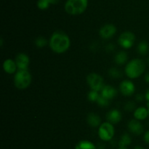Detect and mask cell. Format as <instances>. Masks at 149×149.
Listing matches in <instances>:
<instances>
[{
  "instance_id": "14",
  "label": "cell",
  "mask_w": 149,
  "mask_h": 149,
  "mask_svg": "<svg viewBox=\"0 0 149 149\" xmlns=\"http://www.w3.org/2000/svg\"><path fill=\"white\" fill-rule=\"evenodd\" d=\"M17 68V67L15 61H13L10 58L6 59L3 63V69H4V72L7 74H14L16 72Z\"/></svg>"
},
{
  "instance_id": "21",
  "label": "cell",
  "mask_w": 149,
  "mask_h": 149,
  "mask_svg": "<svg viewBox=\"0 0 149 149\" xmlns=\"http://www.w3.org/2000/svg\"><path fill=\"white\" fill-rule=\"evenodd\" d=\"M35 44L38 48H43L47 44V40L44 37H39L35 40Z\"/></svg>"
},
{
  "instance_id": "11",
  "label": "cell",
  "mask_w": 149,
  "mask_h": 149,
  "mask_svg": "<svg viewBox=\"0 0 149 149\" xmlns=\"http://www.w3.org/2000/svg\"><path fill=\"white\" fill-rule=\"evenodd\" d=\"M130 131L136 135H140L143 132V126L137 119H132L128 124Z\"/></svg>"
},
{
  "instance_id": "12",
  "label": "cell",
  "mask_w": 149,
  "mask_h": 149,
  "mask_svg": "<svg viewBox=\"0 0 149 149\" xmlns=\"http://www.w3.org/2000/svg\"><path fill=\"white\" fill-rule=\"evenodd\" d=\"M122 114L118 110L113 109L109 111L106 115V119L108 122L111 123L112 124H118L119 121L122 120Z\"/></svg>"
},
{
  "instance_id": "31",
  "label": "cell",
  "mask_w": 149,
  "mask_h": 149,
  "mask_svg": "<svg viewBox=\"0 0 149 149\" xmlns=\"http://www.w3.org/2000/svg\"><path fill=\"white\" fill-rule=\"evenodd\" d=\"M49 2V4H57L58 2H59L60 0H47Z\"/></svg>"
},
{
  "instance_id": "10",
  "label": "cell",
  "mask_w": 149,
  "mask_h": 149,
  "mask_svg": "<svg viewBox=\"0 0 149 149\" xmlns=\"http://www.w3.org/2000/svg\"><path fill=\"white\" fill-rule=\"evenodd\" d=\"M15 62L18 70H28L30 64V59L26 54L21 53L17 55Z\"/></svg>"
},
{
  "instance_id": "18",
  "label": "cell",
  "mask_w": 149,
  "mask_h": 149,
  "mask_svg": "<svg viewBox=\"0 0 149 149\" xmlns=\"http://www.w3.org/2000/svg\"><path fill=\"white\" fill-rule=\"evenodd\" d=\"M128 55L125 51H119L116 54L114 57V61L119 65H123L127 61Z\"/></svg>"
},
{
  "instance_id": "3",
  "label": "cell",
  "mask_w": 149,
  "mask_h": 149,
  "mask_svg": "<svg viewBox=\"0 0 149 149\" xmlns=\"http://www.w3.org/2000/svg\"><path fill=\"white\" fill-rule=\"evenodd\" d=\"M88 4V0H67L65 10L72 15H77L84 13Z\"/></svg>"
},
{
  "instance_id": "6",
  "label": "cell",
  "mask_w": 149,
  "mask_h": 149,
  "mask_svg": "<svg viewBox=\"0 0 149 149\" xmlns=\"http://www.w3.org/2000/svg\"><path fill=\"white\" fill-rule=\"evenodd\" d=\"M87 82L90 89L93 91H99L104 87L103 78L97 73H90L87 77Z\"/></svg>"
},
{
  "instance_id": "2",
  "label": "cell",
  "mask_w": 149,
  "mask_h": 149,
  "mask_svg": "<svg viewBox=\"0 0 149 149\" xmlns=\"http://www.w3.org/2000/svg\"><path fill=\"white\" fill-rule=\"evenodd\" d=\"M146 69V64L142 59L135 58L130 61L125 67V73L131 79L138 78L143 74Z\"/></svg>"
},
{
  "instance_id": "26",
  "label": "cell",
  "mask_w": 149,
  "mask_h": 149,
  "mask_svg": "<svg viewBox=\"0 0 149 149\" xmlns=\"http://www.w3.org/2000/svg\"><path fill=\"white\" fill-rule=\"evenodd\" d=\"M135 105L133 102H128L125 104V109L127 111H132L135 109Z\"/></svg>"
},
{
  "instance_id": "30",
  "label": "cell",
  "mask_w": 149,
  "mask_h": 149,
  "mask_svg": "<svg viewBox=\"0 0 149 149\" xmlns=\"http://www.w3.org/2000/svg\"><path fill=\"white\" fill-rule=\"evenodd\" d=\"M145 98L148 102H149V88L147 89L146 93V95H145Z\"/></svg>"
},
{
  "instance_id": "27",
  "label": "cell",
  "mask_w": 149,
  "mask_h": 149,
  "mask_svg": "<svg viewBox=\"0 0 149 149\" xmlns=\"http://www.w3.org/2000/svg\"><path fill=\"white\" fill-rule=\"evenodd\" d=\"M144 141L147 143V144H149V130L146 131V133L144 134L143 136Z\"/></svg>"
},
{
  "instance_id": "15",
  "label": "cell",
  "mask_w": 149,
  "mask_h": 149,
  "mask_svg": "<svg viewBox=\"0 0 149 149\" xmlns=\"http://www.w3.org/2000/svg\"><path fill=\"white\" fill-rule=\"evenodd\" d=\"M87 123L91 126L92 127H97L100 126V122H101V119H100V116L97 114L94 113V112H91L87 115Z\"/></svg>"
},
{
  "instance_id": "28",
  "label": "cell",
  "mask_w": 149,
  "mask_h": 149,
  "mask_svg": "<svg viewBox=\"0 0 149 149\" xmlns=\"http://www.w3.org/2000/svg\"><path fill=\"white\" fill-rule=\"evenodd\" d=\"M114 48L115 47L113 44H109V45L106 46V51H107L108 52H110V51L111 52H112V51L114 50Z\"/></svg>"
},
{
  "instance_id": "16",
  "label": "cell",
  "mask_w": 149,
  "mask_h": 149,
  "mask_svg": "<svg viewBox=\"0 0 149 149\" xmlns=\"http://www.w3.org/2000/svg\"><path fill=\"white\" fill-rule=\"evenodd\" d=\"M134 116L138 121L145 120L148 116V109L144 107H140V108H137L134 112Z\"/></svg>"
},
{
  "instance_id": "20",
  "label": "cell",
  "mask_w": 149,
  "mask_h": 149,
  "mask_svg": "<svg viewBox=\"0 0 149 149\" xmlns=\"http://www.w3.org/2000/svg\"><path fill=\"white\" fill-rule=\"evenodd\" d=\"M137 50H138V53H140L141 55H146L148 53L149 51V44L146 41H141L138 44Z\"/></svg>"
},
{
  "instance_id": "25",
  "label": "cell",
  "mask_w": 149,
  "mask_h": 149,
  "mask_svg": "<svg viewBox=\"0 0 149 149\" xmlns=\"http://www.w3.org/2000/svg\"><path fill=\"white\" fill-rule=\"evenodd\" d=\"M96 102H97L99 106L101 107H107L109 105V100L106 99V98L102 96L101 95H100L98 99H97V101Z\"/></svg>"
},
{
  "instance_id": "33",
  "label": "cell",
  "mask_w": 149,
  "mask_h": 149,
  "mask_svg": "<svg viewBox=\"0 0 149 149\" xmlns=\"http://www.w3.org/2000/svg\"><path fill=\"white\" fill-rule=\"evenodd\" d=\"M97 148H99V149H105V148H106V146H105L103 144H99L98 145V147H97Z\"/></svg>"
},
{
  "instance_id": "35",
  "label": "cell",
  "mask_w": 149,
  "mask_h": 149,
  "mask_svg": "<svg viewBox=\"0 0 149 149\" xmlns=\"http://www.w3.org/2000/svg\"><path fill=\"white\" fill-rule=\"evenodd\" d=\"M147 109H148V116H149V102H148V103H147Z\"/></svg>"
},
{
  "instance_id": "24",
  "label": "cell",
  "mask_w": 149,
  "mask_h": 149,
  "mask_svg": "<svg viewBox=\"0 0 149 149\" xmlns=\"http://www.w3.org/2000/svg\"><path fill=\"white\" fill-rule=\"evenodd\" d=\"M37 6L40 10H46L49 7V2L47 0H39L37 2Z\"/></svg>"
},
{
  "instance_id": "1",
  "label": "cell",
  "mask_w": 149,
  "mask_h": 149,
  "mask_svg": "<svg viewBox=\"0 0 149 149\" xmlns=\"http://www.w3.org/2000/svg\"><path fill=\"white\" fill-rule=\"evenodd\" d=\"M49 45L53 52L61 54L68 51L71 45V40L66 34L58 31L52 34L49 39Z\"/></svg>"
},
{
  "instance_id": "34",
  "label": "cell",
  "mask_w": 149,
  "mask_h": 149,
  "mask_svg": "<svg viewBox=\"0 0 149 149\" xmlns=\"http://www.w3.org/2000/svg\"><path fill=\"white\" fill-rule=\"evenodd\" d=\"M134 149H145V148L143 147H141V146H136V147H135Z\"/></svg>"
},
{
  "instance_id": "32",
  "label": "cell",
  "mask_w": 149,
  "mask_h": 149,
  "mask_svg": "<svg viewBox=\"0 0 149 149\" xmlns=\"http://www.w3.org/2000/svg\"><path fill=\"white\" fill-rule=\"evenodd\" d=\"M145 80L147 83H149V72L147 73L145 76Z\"/></svg>"
},
{
  "instance_id": "23",
  "label": "cell",
  "mask_w": 149,
  "mask_h": 149,
  "mask_svg": "<svg viewBox=\"0 0 149 149\" xmlns=\"http://www.w3.org/2000/svg\"><path fill=\"white\" fill-rule=\"evenodd\" d=\"M88 99L91 102H97V99H98L100 94L98 93V91H96L91 90L88 93Z\"/></svg>"
},
{
  "instance_id": "4",
  "label": "cell",
  "mask_w": 149,
  "mask_h": 149,
  "mask_svg": "<svg viewBox=\"0 0 149 149\" xmlns=\"http://www.w3.org/2000/svg\"><path fill=\"white\" fill-rule=\"evenodd\" d=\"M31 80V74L28 70H18L14 76L15 86L18 89H27Z\"/></svg>"
},
{
  "instance_id": "36",
  "label": "cell",
  "mask_w": 149,
  "mask_h": 149,
  "mask_svg": "<svg viewBox=\"0 0 149 149\" xmlns=\"http://www.w3.org/2000/svg\"><path fill=\"white\" fill-rule=\"evenodd\" d=\"M118 149H127V148H119Z\"/></svg>"
},
{
  "instance_id": "9",
  "label": "cell",
  "mask_w": 149,
  "mask_h": 149,
  "mask_svg": "<svg viewBox=\"0 0 149 149\" xmlns=\"http://www.w3.org/2000/svg\"><path fill=\"white\" fill-rule=\"evenodd\" d=\"M119 90L125 96H131L135 91V84L130 80H123L119 85Z\"/></svg>"
},
{
  "instance_id": "37",
  "label": "cell",
  "mask_w": 149,
  "mask_h": 149,
  "mask_svg": "<svg viewBox=\"0 0 149 149\" xmlns=\"http://www.w3.org/2000/svg\"><path fill=\"white\" fill-rule=\"evenodd\" d=\"M148 65H149V57H148Z\"/></svg>"
},
{
  "instance_id": "19",
  "label": "cell",
  "mask_w": 149,
  "mask_h": 149,
  "mask_svg": "<svg viewBox=\"0 0 149 149\" xmlns=\"http://www.w3.org/2000/svg\"><path fill=\"white\" fill-rule=\"evenodd\" d=\"M131 143H132V140L130 134H128L127 133H125L121 136L118 145L119 148H127L131 144Z\"/></svg>"
},
{
  "instance_id": "8",
  "label": "cell",
  "mask_w": 149,
  "mask_h": 149,
  "mask_svg": "<svg viewBox=\"0 0 149 149\" xmlns=\"http://www.w3.org/2000/svg\"><path fill=\"white\" fill-rule=\"evenodd\" d=\"M116 28L113 24H106L99 30V34L103 39H110L116 34Z\"/></svg>"
},
{
  "instance_id": "17",
  "label": "cell",
  "mask_w": 149,
  "mask_h": 149,
  "mask_svg": "<svg viewBox=\"0 0 149 149\" xmlns=\"http://www.w3.org/2000/svg\"><path fill=\"white\" fill-rule=\"evenodd\" d=\"M75 149H97L95 145L89 140H81L75 146Z\"/></svg>"
},
{
  "instance_id": "5",
  "label": "cell",
  "mask_w": 149,
  "mask_h": 149,
  "mask_svg": "<svg viewBox=\"0 0 149 149\" xmlns=\"http://www.w3.org/2000/svg\"><path fill=\"white\" fill-rule=\"evenodd\" d=\"M114 127L109 122H104L99 127L98 136L103 141L108 142L111 140L114 135Z\"/></svg>"
},
{
  "instance_id": "29",
  "label": "cell",
  "mask_w": 149,
  "mask_h": 149,
  "mask_svg": "<svg viewBox=\"0 0 149 149\" xmlns=\"http://www.w3.org/2000/svg\"><path fill=\"white\" fill-rule=\"evenodd\" d=\"M136 99L138 102H141V101H143L144 99V96L143 94H141V93H138L136 96Z\"/></svg>"
},
{
  "instance_id": "7",
  "label": "cell",
  "mask_w": 149,
  "mask_h": 149,
  "mask_svg": "<svg viewBox=\"0 0 149 149\" xmlns=\"http://www.w3.org/2000/svg\"><path fill=\"white\" fill-rule=\"evenodd\" d=\"M135 36L131 32H125L119 36L118 42L119 45L125 49H129L132 48L135 43Z\"/></svg>"
},
{
  "instance_id": "22",
  "label": "cell",
  "mask_w": 149,
  "mask_h": 149,
  "mask_svg": "<svg viewBox=\"0 0 149 149\" xmlns=\"http://www.w3.org/2000/svg\"><path fill=\"white\" fill-rule=\"evenodd\" d=\"M109 74L113 78H119V77H122V73L119 71L118 69L113 67V68H111L109 70Z\"/></svg>"
},
{
  "instance_id": "13",
  "label": "cell",
  "mask_w": 149,
  "mask_h": 149,
  "mask_svg": "<svg viewBox=\"0 0 149 149\" xmlns=\"http://www.w3.org/2000/svg\"><path fill=\"white\" fill-rule=\"evenodd\" d=\"M116 94H117V91L116 89L113 86L107 85V86H104V87L102 89L100 95L108 100H110V99H113L116 96Z\"/></svg>"
}]
</instances>
